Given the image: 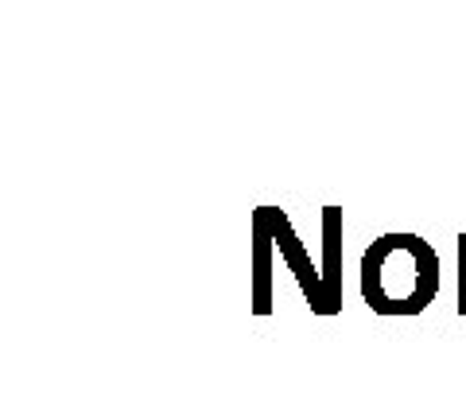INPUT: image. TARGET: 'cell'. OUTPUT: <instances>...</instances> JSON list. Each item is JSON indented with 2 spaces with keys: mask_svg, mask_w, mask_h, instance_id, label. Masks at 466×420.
<instances>
[{
  "mask_svg": "<svg viewBox=\"0 0 466 420\" xmlns=\"http://www.w3.org/2000/svg\"><path fill=\"white\" fill-rule=\"evenodd\" d=\"M440 296V257L420 234H381L361 253V300L377 315H420Z\"/></svg>",
  "mask_w": 466,
  "mask_h": 420,
  "instance_id": "1",
  "label": "cell"
},
{
  "mask_svg": "<svg viewBox=\"0 0 466 420\" xmlns=\"http://www.w3.org/2000/svg\"><path fill=\"white\" fill-rule=\"evenodd\" d=\"M265 219H268V234H272L276 253H280V261L291 269V277H296L303 300L311 303V312H315V315H330L327 288H323V272L311 265V253L303 250V241H299L296 230H291L288 214H284V210H276V207H265Z\"/></svg>",
  "mask_w": 466,
  "mask_h": 420,
  "instance_id": "2",
  "label": "cell"
},
{
  "mask_svg": "<svg viewBox=\"0 0 466 420\" xmlns=\"http://www.w3.org/2000/svg\"><path fill=\"white\" fill-rule=\"evenodd\" d=\"M272 234H268V219L265 207L253 214V312L268 315L272 312Z\"/></svg>",
  "mask_w": 466,
  "mask_h": 420,
  "instance_id": "3",
  "label": "cell"
},
{
  "mask_svg": "<svg viewBox=\"0 0 466 420\" xmlns=\"http://www.w3.org/2000/svg\"><path fill=\"white\" fill-rule=\"evenodd\" d=\"M323 284L330 312H342V210L323 207Z\"/></svg>",
  "mask_w": 466,
  "mask_h": 420,
  "instance_id": "4",
  "label": "cell"
},
{
  "mask_svg": "<svg viewBox=\"0 0 466 420\" xmlns=\"http://www.w3.org/2000/svg\"><path fill=\"white\" fill-rule=\"evenodd\" d=\"M455 250H459V300H455V312L466 315V234L455 238Z\"/></svg>",
  "mask_w": 466,
  "mask_h": 420,
  "instance_id": "5",
  "label": "cell"
}]
</instances>
